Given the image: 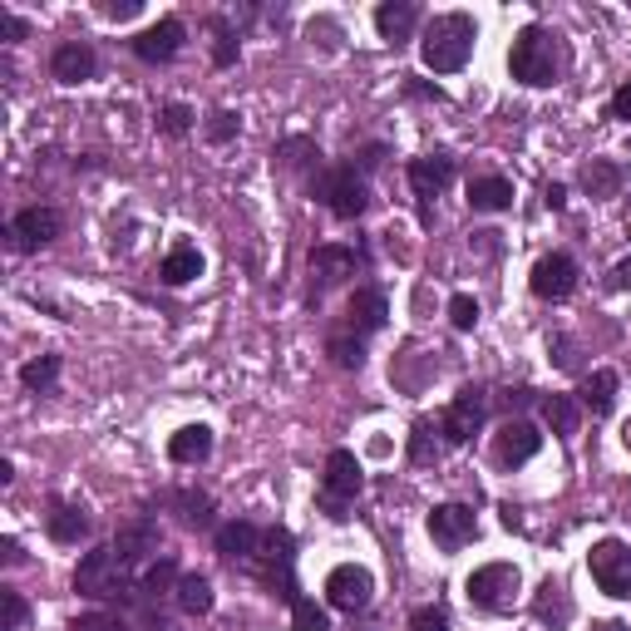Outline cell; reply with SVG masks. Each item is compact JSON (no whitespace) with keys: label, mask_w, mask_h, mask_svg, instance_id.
Wrapping results in <instances>:
<instances>
[{"label":"cell","mask_w":631,"mask_h":631,"mask_svg":"<svg viewBox=\"0 0 631 631\" xmlns=\"http://www.w3.org/2000/svg\"><path fill=\"white\" fill-rule=\"evenodd\" d=\"M533 611H538V621H543V627H553V631L567 627V621H572V602H567V588H563V582L547 578L543 588H538Z\"/></svg>","instance_id":"obj_27"},{"label":"cell","mask_w":631,"mask_h":631,"mask_svg":"<svg viewBox=\"0 0 631 631\" xmlns=\"http://www.w3.org/2000/svg\"><path fill=\"white\" fill-rule=\"evenodd\" d=\"M252 578L262 582V588H272L281 602H296L301 592H296V538L287 533V528H267L262 533V547H257V557H252Z\"/></svg>","instance_id":"obj_2"},{"label":"cell","mask_w":631,"mask_h":631,"mask_svg":"<svg viewBox=\"0 0 631 631\" xmlns=\"http://www.w3.org/2000/svg\"><path fill=\"white\" fill-rule=\"evenodd\" d=\"M291 621H296V631H331V621H326V607H316L311 597L291 602Z\"/></svg>","instance_id":"obj_34"},{"label":"cell","mask_w":631,"mask_h":631,"mask_svg":"<svg viewBox=\"0 0 631 631\" xmlns=\"http://www.w3.org/2000/svg\"><path fill=\"white\" fill-rule=\"evenodd\" d=\"M355 252L351 247H341V242H326V247H316V252H311V272H316V277H321V287H336V281H345L355 272Z\"/></svg>","instance_id":"obj_21"},{"label":"cell","mask_w":631,"mask_h":631,"mask_svg":"<svg viewBox=\"0 0 631 631\" xmlns=\"http://www.w3.org/2000/svg\"><path fill=\"white\" fill-rule=\"evenodd\" d=\"M518 567L514 563H483L479 572H469V582H464V597H469L474 611H489V617H499V611L514 607L518 597Z\"/></svg>","instance_id":"obj_5"},{"label":"cell","mask_w":631,"mask_h":631,"mask_svg":"<svg viewBox=\"0 0 631 631\" xmlns=\"http://www.w3.org/2000/svg\"><path fill=\"white\" fill-rule=\"evenodd\" d=\"M311 198H321L341 223H355V217L370 207V188H365V178L355 173V163H336V168L316 173V178H311Z\"/></svg>","instance_id":"obj_3"},{"label":"cell","mask_w":631,"mask_h":631,"mask_svg":"<svg viewBox=\"0 0 631 631\" xmlns=\"http://www.w3.org/2000/svg\"><path fill=\"white\" fill-rule=\"evenodd\" d=\"M627 281H631V262H621V267H617V272H611V287H617V291H621V287H627Z\"/></svg>","instance_id":"obj_51"},{"label":"cell","mask_w":631,"mask_h":631,"mask_svg":"<svg viewBox=\"0 0 631 631\" xmlns=\"http://www.w3.org/2000/svg\"><path fill=\"white\" fill-rule=\"evenodd\" d=\"M277 159L291 163V168H306V163H316V168H321V149H316L311 139H287V143L277 149Z\"/></svg>","instance_id":"obj_35"},{"label":"cell","mask_w":631,"mask_h":631,"mask_svg":"<svg viewBox=\"0 0 631 631\" xmlns=\"http://www.w3.org/2000/svg\"><path fill=\"white\" fill-rule=\"evenodd\" d=\"M474 533H479V518H474V508H464V503H439L434 514H429V538H434L439 547H450V553H459L464 543H474Z\"/></svg>","instance_id":"obj_12"},{"label":"cell","mask_w":631,"mask_h":631,"mask_svg":"<svg viewBox=\"0 0 631 631\" xmlns=\"http://www.w3.org/2000/svg\"><path fill=\"white\" fill-rule=\"evenodd\" d=\"M454 182V159L450 153H425V159L409 163V188L419 198V213L429 217V198H439Z\"/></svg>","instance_id":"obj_14"},{"label":"cell","mask_w":631,"mask_h":631,"mask_svg":"<svg viewBox=\"0 0 631 631\" xmlns=\"http://www.w3.org/2000/svg\"><path fill=\"white\" fill-rule=\"evenodd\" d=\"M159 129L168 134V139H182V134L193 129V109H188V104H163Z\"/></svg>","instance_id":"obj_36"},{"label":"cell","mask_w":631,"mask_h":631,"mask_svg":"<svg viewBox=\"0 0 631 631\" xmlns=\"http://www.w3.org/2000/svg\"><path fill=\"white\" fill-rule=\"evenodd\" d=\"M178 607L182 611H193V617H203V611H213V582L198 578V572H182L178 578Z\"/></svg>","instance_id":"obj_30"},{"label":"cell","mask_w":631,"mask_h":631,"mask_svg":"<svg viewBox=\"0 0 631 631\" xmlns=\"http://www.w3.org/2000/svg\"><path fill=\"white\" fill-rule=\"evenodd\" d=\"M237 129H242V118H237L232 109H217V114L207 118V139H213V143H227V139H237Z\"/></svg>","instance_id":"obj_40"},{"label":"cell","mask_w":631,"mask_h":631,"mask_svg":"<svg viewBox=\"0 0 631 631\" xmlns=\"http://www.w3.org/2000/svg\"><path fill=\"white\" fill-rule=\"evenodd\" d=\"M178 45H182V21H159V25H149L143 35H134V54H139L143 65H163V60H173L178 54Z\"/></svg>","instance_id":"obj_16"},{"label":"cell","mask_w":631,"mask_h":631,"mask_svg":"<svg viewBox=\"0 0 631 631\" xmlns=\"http://www.w3.org/2000/svg\"><path fill=\"white\" fill-rule=\"evenodd\" d=\"M139 11H143L139 0H124V5H114V0H109V5H104V15H114V21H129V15H139Z\"/></svg>","instance_id":"obj_48"},{"label":"cell","mask_w":631,"mask_h":631,"mask_svg":"<svg viewBox=\"0 0 631 631\" xmlns=\"http://www.w3.org/2000/svg\"><path fill=\"white\" fill-rule=\"evenodd\" d=\"M370 592H375V578L361 563H341V567H331V578H326V602H331L336 611L370 607Z\"/></svg>","instance_id":"obj_10"},{"label":"cell","mask_w":631,"mask_h":631,"mask_svg":"<svg viewBox=\"0 0 631 631\" xmlns=\"http://www.w3.org/2000/svg\"><path fill=\"white\" fill-rule=\"evenodd\" d=\"M434 454H439V444L429 439V425H415V434H409V459H415V464H434Z\"/></svg>","instance_id":"obj_42"},{"label":"cell","mask_w":631,"mask_h":631,"mask_svg":"<svg viewBox=\"0 0 631 631\" xmlns=\"http://www.w3.org/2000/svg\"><path fill=\"white\" fill-rule=\"evenodd\" d=\"M159 277L168 281V287H188L193 277H203V252L198 247H173L168 257H163V267H159Z\"/></svg>","instance_id":"obj_26"},{"label":"cell","mask_w":631,"mask_h":631,"mask_svg":"<svg viewBox=\"0 0 631 631\" xmlns=\"http://www.w3.org/2000/svg\"><path fill=\"white\" fill-rule=\"evenodd\" d=\"M409 631H450V611L444 607H415V617H409Z\"/></svg>","instance_id":"obj_39"},{"label":"cell","mask_w":631,"mask_h":631,"mask_svg":"<svg viewBox=\"0 0 631 631\" xmlns=\"http://www.w3.org/2000/svg\"><path fill=\"white\" fill-rule=\"evenodd\" d=\"M597 631H627V627H617V621H607V627H597Z\"/></svg>","instance_id":"obj_52"},{"label":"cell","mask_w":631,"mask_h":631,"mask_svg":"<svg viewBox=\"0 0 631 631\" xmlns=\"http://www.w3.org/2000/svg\"><path fill=\"white\" fill-rule=\"evenodd\" d=\"M361 493V459L351 450H331L326 454V474H321V508L326 518H345V503Z\"/></svg>","instance_id":"obj_7"},{"label":"cell","mask_w":631,"mask_h":631,"mask_svg":"<svg viewBox=\"0 0 631 631\" xmlns=\"http://www.w3.org/2000/svg\"><path fill=\"white\" fill-rule=\"evenodd\" d=\"M60 232H65V217L54 213V207H25L11 223V247L15 252H35V247L54 242Z\"/></svg>","instance_id":"obj_13"},{"label":"cell","mask_w":631,"mask_h":631,"mask_svg":"<svg viewBox=\"0 0 631 631\" xmlns=\"http://www.w3.org/2000/svg\"><path fill=\"white\" fill-rule=\"evenodd\" d=\"M611 118H627L631 124V85H621L617 94H611Z\"/></svg>","instance_id":"obj_46"},{"label":"cell","mask_w":631,"mask_h":631,"mask_svg":"<svg viewBox=\"0 0 631 631\" xmlns=\"http://www.w3.org/2000/svg\"><path fill=\"white\" fill-rule=\"evenodd\" d=\"M345 316H351V331H380L386 326V316H390V301H386V291L380 287H361V291H351V306H345Z\"/></svg>","instance_id":"obj_19"},{"label":"cell","mask_w":631,"mask_h":631,"mask_svg":"<svg viewBox=\"0 0 631 631\" xmlns=\"http://www.w3.org/2000/svg\"><path fill=\"white\" fill-rule=\"evenodd\" d=\"M508 65H514V79H523V85L543 89L557 79V45H553V30H543V25H523L514 40V54H508Z\"/></svg>","instance_id":"obj_4"},{"label":"cell","mask_w":631,"mask_h":631,"mask_svg":"<svg viewBox=\"0 0 631 631\" xmlns=\"http://www.w3.org/2000/svg\"><path fill=\"white\" fill-rule=\"evenodd\" d=\"M450 321H454V331H474L479 326V301L474 296H450Z\"/></svg>","instance_id":"obj_38"},{"label":"cell","mask_w":631,"mask_h":631,"mask_svg":"<svg viewBox=\"0 0 631 631\" xmlns=\"http://www.w3.org/2000/svg\"><path fill=\"white\" fill-rule=\"evenodd\" d=\"M213 60H217V65H232V60H237V35L232 30H227V25H217V45H213Z\"/></svg>","instance_id":"obj_43"},{"label":"cell","mask_w":631,"mask_h":631,"mask_svg":"<svg viewBox=\"0 0 631 631\" xmlns=\"http://www.w3.org/2000/svg\"><path fill=\"white\" fill-rule=\"evenodd\" d=\"M114 553H118V563H124V567L143 563V557H149V553H159V528H153L149 518L129 523V528H124V533L114 538Z\"/></svg>","instance_id":"obj_22"},{"label":"cell","mask_w":631,"mask_h":631,"mask_svg":"<svg viewBox=\"0 0 631 631\" xmlns=\"http://www.w3.org/2000/svg\"><path fill=\"white\" fill-rule=\"evenodd\" d=\"M483 390L479 386H464L459 395H454V405L444 409V419H439V434H444V444H469L474 434H479L483 425Z\"/></svg>","instance_id":"obj_9"},{"label":"cell","mask_w":631,"mask_h":631,"mask_svg":"<svg viewBox=\"0 0 631 631\" xmlns=\"http://www.w3.org/2000/svg\"><path fill=\"white\" fill-rule=\"evenodd\" d=\"M578 291V262L567 257V252H553L533 267V296L543 301H567Z\"/></svg>","instance_id":"obj_15"},{"label":"cell","mask_w":631,"mask_h":631,"mask_svg":"<svg viewBox=\"0 0 631 631\" xmlns=\"http://www.w3.org/2000/svg\"><path fill=\"white\" fill-rule=\"evenodd\" d=\"M415 25H419L415 0H386V5L375 11V30H380V40H390V45H405L409 35H415Z\"/></svg>","instance_id":"obj_18"},{"label":"cell","mask_w":631,"mask_h":631,"mask_svg":"<svg viewBox=\"0 0 631 631\" xmlns=\"http://www.w3.org/2000/svg\"><path fill=\"white\" fill-rule=\"evenodd\" d=\"M380 159H386V149L375 143V149H365V153H361V168H375V163H380Z\"/></svg>","instance_id":"obj_50"},{"label":"cell","mask_w":631,"mask_h":631,"mask_svg":"<svg viewBox=\"0 0 631 631\" xmlns=\"http://www.w3.org/2000/svg\"><path fill=\"white\" fill-rule=\"evenodd\" d=\"M213 454V429L207 425H188L168 439V459L173 464H203Z\"/></svg>","instance_id":"obj_24"},{"label":"cell","mask_w":631,"mask_h":631,"mask_svg":"<svg viewBox=\"0 0 631 631\" xmlns=\"http://www.w3.org/2000/svg\"><path fill=\"white\" fill-rule=\"evenodd\" d=\"M45 528H50L54 543H79V538H89L85 508H75V503H65V499H54V503H50V514H45Z\"/></svg>","instance_id":"obj_23"},{"label":"cell","mask_w":631,"mask_h":631,"mask_svg":"<svg viewBox=\"0 0 631 631\" xmlns=\"http://www.w3.org/2000/svg\"><path fill=\"white\" fill-rule=\"evenodd\" d=\"M75 592H85V597H99V602L134 592L129 578H124V563H118L114 543H109V547H94V553L79 557V567H75Z\"/></svg>","instance_id":"obj_6"},{"label":"cell","mask_w":631,"mask_h":631,"mask_svg":"<svg viewBox=\"0 0 631 631\" xmlns=\"http://www.w3.org/2000/svg\"><path fill=\"white\" fill-rule=\"evenodd\" d=\"M474 40H479L474 15H464V11L434 15V21L425 25V40H419V60H425V70H434V75H454V70L469 65Z\"/></svg>","instance_id":"obj_1"},{"label":"cell","mask_w":631,"mask_h":631,"mask_svg":"<svg viewBox=\"0 0 631 631\" xmlns=\"http://www.w3.org/2000/svg\"><path fill=\"white\" fill-rule=\"evenodd\" d=\"M94 70H99V60L85 40H65L50 54V75L65 79V85H85V79H94Z\"/></svg>","instance_id":"obj_17"},{"label":"cell","mask_w":631,"mask_h":631,"mask_svg":"<svg viewBox=\"0 0 631 631\" xmlns=\"http://www.w3.org/2000/svg\"><path fill=\"white\" fill-rule=\"evenodd\" d=\"M178 588V563L173 557H159V563H149V572L139 578V592L143 597H163V592Z\"/></svg>","instance_id":"obj_33"},{"label":"cell","mask_w":631,"mask_h":631,"mask_svg":"<svg viewBox=\"0 0 631 631\" xmlns=\"http://www.w3.org/2000/svg\"><path fill=\"white\" fill-rule=\"evenodd\" d=\"M257 547H262V528L257 523H242V518H237V523H223L217 528V553L227 557V563H252V557H257Z\"/></svg>","instance_id":"obj_20"},{"label":"cell","mask_w":631,"mask_h":631,"mask_svg":"<svg viewBox=\"0 0 631 631\" xmlns=\"http://www.w3.org/2000/svg\"><path fill=\"white\" fill-rule=\"evenodd\" d=\"M538 450H543V434H538L528 419H508V425H499V434H493V464H499V469H518V464H528Z\"/></svg>","instance_id":"obj_11"},{"label":"cell","mask_w":631,"mask_h":631,"mask_svg":"<svg viewBox=\"0 0 631 631\" xmlns=\"http://www.w3.org/2000/svg\"><path fill=\"white\" fill-rule=\"evenodd\" d=\"M621 182H627V168L611 159H592L588 168H582V188H588L592 198H611Z\"/></svg>","instance_id":"obj_28"},{"label":"cell","mask_w":631,"mask_h":631,"mask_svg":"<svg viewBox=\"0 0 631 631\" xmlns=\"http://www.w3.org/2000/svg\"><path fill=\"white\" fill-rule=\"evenodd\" d=\"M592 582H597L607 597H631V547L621 538H602L588 553Z\"/></svg>","instance_id":"obj_8"},{"label":"cell","mask_w":631,"mask_h":631,"mask_svg":"<svg viewBox=\"0 0 631 631\" xmlns=\"http://www.w3.org/2000/svg\"><path fill=\"white\" fill-rule=\"evenodd\" d=\"M543 198H547V207H553V213H563V207H567V188H563V182H547Z\"/></svg>","instance_id":"obj_47"},{"label":"cell","mask_w":631,"mask_h":631,"mask_svg":"<svg viewBox=\"0 0 631 631\" xmlns=\"http://www.w3.org/2000/svg\"><path fill=\"white\" fill-rule=\"evenodd\" d=\"M469 207L474 213H503V207H514V182L508 178H474L469 182Z\"/></svg>","instance_id":"obj_25"},{"label":"cell","mask_w":631,"mask_h":631,"mask_svg":"<svg viewBox=\"0 0 631 631\" xmlns=\"http://www.w3.org/2000/svg\"><path fill=\"white\" fill-rule=\"evenodd\" d=\"M178 503H182V508H188V514H182V518H188V523H193V528H207V523H213V503H207L203 493H178Z\"/></svg>","instance_id":"obj_41"},{"label":"cell","mask_w":631,"mask_h":631,"mask_svg":"<svg viewBox=\"0 0 631 631\" xmlns=\"http://www.w3.org/2000/svg\"><path fill=\"white\" fill-rule=\"evenodd\" d=\"M582 405L592 415H611V405H617V370H592L582 380Z\"/></svg>","instance_id":"obj_29"},{"label":"cell","mask_w":631,"mask_h":631,"mask_svg":"<svg viewBox=\"0 0 631 631\" xmlns=\"http://www.w3.org/2000/svg\"><path fill=\"white\" fill-rule=\"evenodd\" d=\"M543 419L553 425V434H578L582 409L572 405V395H547L543 400Z\"/></svg>","instance_id":"obj_32"},{"label":"cell","mask_w":631,"mask_h":631,"mask_svg":"<svg viewBox=\"0 0 631 631\" xmlns=\"http://www.w3.org/2000/svg\"><path fill=\"white\" fill-rule=\"evenodd\" d=\"M553 351H557V365H563V370H572V365H578V355H572V341H563V336H557Z\"/></svg>","instance_id":"obj_49"},{"label":"cell","mask_w":631,"mask_h":631,"mask_svg":"<svg viewBox=\"0 0 631 631\" xmlns=\"http://www.w3.org/2000/svg\"><path fill=\"white\" fill-rule=\"evenodd\" d=\"M54 380H60V355H40V361H30L21 370V386L30 390V395H50Z\"/></svg>","instance_id":"obj_31"},{"label":"cell","mask_w":631,"mask_h":631,"mask_svg":"<svg viewBox=\"0 0 631 631\" xmlns=\"http://www.w3.org/2000/svg\"><path fill=\"white\" fill-rule=\"evenodd\" d=\"M75 631H124V627H118L114 617H99V611H94V617H79Z\"/></svg>","instance_id":"obj_44"},{"label":"cell","mask_w":631,"mask_h":631,"mask_svg":"<svg viewBox=\"0 0 631 631\" xmlns=\"http://www.w3.org/2000/svg\"><path fill=\"white\" fill-rule=\"evenodd\" d=\"M331 361L336 365H345V370H361L365 365V345H361V336H331Z\"/></svg>","instance_id":"obj_37"},{"label":"cell","mask_w":631,"mask_h":631,"mask_svg":"<svg viewBox=\"0 0 631 631\" xmlns=\"http://www.w3.org/2000/svg\"><path fill=\"white\" fill-rule=\"evenodd\" d=\"M0 35H5V40H25V21L11 11H0Z\"/></svg>","instance_id":"obj_45"}]
</instances>
